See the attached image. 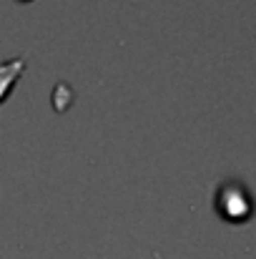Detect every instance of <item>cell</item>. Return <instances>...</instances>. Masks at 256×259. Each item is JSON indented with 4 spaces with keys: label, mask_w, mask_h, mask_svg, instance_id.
<instances>
[{
    "label": "cell",
    "mask_w": 256,
    "mask_h": 259,
    "mask_svg": "<svg viewBox=\"0 0 256 259\" xmlns=\"http://www.w3.org/2000/svg\"><path fill=\"white\" fill-rule=\"evenodd\" d=\"M25 68H28V56L25 53H20L15 58H8V61H0V106L10 98L13 88L18 86Z\"/></svg>",
    "instance_id": "cell-2"
},
{
    "label": "cell",
    "mask_w": 256,
    "mask_h": 259,
    "mask_svg": "<svg viewBox=\"0 0 256 259\" xmlns=\"http://www.w3.org/2000/svg\"><path fill=\"white\" fill-rule=\"evenodd\" d=\"M20 3H30V0H20Z\"/></svg>",
    "instance_id": "cell-3"
},
{
    "label": "cell",
    "mask_w": 256,
    "mask_h": 259,
    "mask_svg": "<svg viewBox=\"0 0 256 259\" xmlns=\"http://www.w3.org/2000/svg\"><path fill=\"white\" fill-rule=\"evenodd\" d=\"M214 209L226 222H234V224L246 222L251 217V196H249L246 184L236 181V179L219 184L216 194H214Z\"/></svg>",
    "instance_id": "cell-1"
}]
</instances>
